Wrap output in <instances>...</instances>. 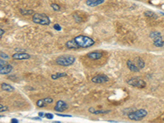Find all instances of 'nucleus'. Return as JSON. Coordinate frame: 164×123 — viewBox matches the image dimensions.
Wrapping results in <instances>:
<instances>
[{"label":"nucleus","instance_id":"nucleus-1","mask_svg":"<svg viewBox=\"0 0 164 123\" xmlns=\"http://www.w3.org/2000/svg\"><path fill=\"white\" fill-rule=\"evenodd\" d=\"M74 39L77 43L79 49H88L92 47L95 43V41L91 37L84 36V35L77 36L75 37Z\"/></svg>","mask_w":164,"mask_h":123},{"label":"nucleus","instance_id":"nucleus-2","mask_svg":"<svg viewBox=\"0 0 164 123\" xmlns=\"http://www.w3.org/2000/svg\"><path fill=\"white\" fill-rule=\"evenodd\" d=\"M75 62V57L73 55H65V56H60L56 58V64L61 66H69L73 65Z\"/></svg>","mask_w":164,"mask_h":123},{"label":"nucleus","instance_id":"nucleus-3","mask_svg":"<svg viewBox=\"0 0 164 123\" xmlns=\"http://www.w3.org/2000/svg\"><path fill=\"white\" fill-rule=\"evenodd\" d=\"M148 115V112L145 109H141L138 110H133L127 114V116L131 121H141Z\"/></svg>","mask_w":164,"mask_h":123},{"label":"nucleus","instance_id":"nucleus-4","mask_svg":"<svg viewBox=\"0 0 164 123\" xmlns=\"http://www.w3.org/2000/svg\"><path fill=\"white\" fill-rule=\"evenodd\" d=\"M32 22L41 26H48L50 24V18L44 13H35L32 16Z\"/></svg>","mask_w":164,"mask_h":123},{"label":"nucleus","instance_id":"nucleus-5","mask_svg":"<svg viewBox=\"0 0 164 123\" xmlns=\"http://www.w3.org/2000/svg\"><path fill=\"white\" fill-rule=\"evenodd\" d=\"M127 84L131 86L136 87L139 89H144L146 86V82L144 80H141L138 77H134V78H131L130 80H127Z\"/></svg>","mask_w":164,"mask_h":123},{"label":"nucleus","instance_id":"nucleus-6","mask_svg":"<svg viewBox=\"0 0 164 123\" xmlns=\"http://www.w3.org/2000/svg\"><path fill=\"white\" fill-rule=\"evenodd\" d=\"M53 103V99L52 97H47V98H44V99H40L36 102V106L38 108H45L46 106L51 104Z\"/></svg>","mask_w":164,"mask_h":123},{"label":"nucleus","instance_id":"nucleus-7","mask_svg":"<svg viewBox=\"0 0 164 123\" xmlns=\"http://www.w3.org/2000/svg\"><path fill=\"white\" fill-rule=\"evenodd\" d=\"M108 80V77L105 75H96L91 78V81L95 84H104Z\"/></svg>","mask_w":164,"mask_h":123},{"label":"nucleus","instance_id":"nucleus-8","mask_svg":"<svg viewBox=\"0 0 164 123\" xmlns=\"http://www.w3.org/2000/svg\"><path fill=\"white\" fill-rule=\"evenodd\" d=\"M68 109V105L65 101L63 100H58L56 103V105L54 107V110L57 112H62L65 110H67Z\"/></svg>","mask_w":164,"mask_h":123},{"label":"nucleus","instance_id":"nucleus-9","mask_svg":"<svg viewBox=\"0 0 164 123\" xmlns=\"http://www.w3.org/2000/svg\"><path fill=\"white\" fill-rule=\"evenodd\" d=\"M12 66L6 63V64H0V75H8L12 71Z\"/></svg>","mask_w":164,"mask_h":123},{"label":"nucleus","instance_id":"nucleus-10","mask_svg":"<svg viewBox=\"0 0 164 123\" xmlns=\"http://www.w3.org/2000/svg\"><path fill=\"white\" fill-rule=\"evenodd\" d=\"M12 58L14 60H27L30 58V55L26 53H16L12 55Z\"/></svg>","mask_w":164,"mask_h":123},{"label":"nucleus","instance_id":"nucleus-11","mask_svg":"<svg viewBox=\"0 0 164 123\" xmlns=\"http://www.w3.org/2000/svg\"><path fill=\"white\" fill-rule=\"evenodd\" d=\"M65 46H66L67 49H70V50H77V49H79V47H78L76 42L75 41L74 39L68 40L67 43H65Z\"/></svg>","mask_w":164,"mask_h":123},{"label":"nucleus","instance_id":"nucleus-12","mask_svg":"<svg viewBox=\"0 0 164 123\" xmlns=\"http://www.w3.org/2000/svg\"><path fill=\"white\" fill-rule=\"evenodd\" d=\"M87 57L91 60H98L103 57V53L100 52H90L87 54Z\"/></svg>","mask_w":164,"mask_h":123},{"label":"nucleus","instance_id":"nucleus-13","mask_svg":"<svg viewBox=\"0 0 164 123\" xmlns=\"http://www.w3.org/2000/svg\"><path fill=\"white\" fill-rule=\"evenodd\" d=\"M127 66L128 67V69L133 72H140V69L139 67L136 66V64L134 63V62H132L131 60H128L127 62Z\"/></svg>","mask_w":164,"mask_h":123},{"label":"nucleus","instance_id":"nucleus-14","mask_svg":"<svg viewBox=\"0 0 164 123\" xmlns=\"http://www.w3.org/2000/svg\"><path fill=\"white\" fill-rule=\"evenodd\" d=\"M104 1L105 0H86L85 3L89 7H94L100 5V4H102V3H104Z\"/></svg>","mask_w":164,"mask_h":123},{"label":"nucleus","instance_id":"nucleus-15","mask_svg":"<svg viewBox=\"0 0 164 123\" xmlns=\"http://www.w3.org/2000/svg\"><path fill=\"white\" fill-rule=\"evenodd\" d=\"M154 39V45L157 48H161L164 45V42L163 40V37L162 36H158L153 39Z\"/></svg>","mask_w":164,"mask_h":123},{"label":"nucleus","instance_id":"nucleus-16","mask_svg":"<svg viewBox=\"0 0 164 123\" xmlns=\"http://www.w3.org/2000/svg\"><path fill=\"white\" fill-rule=\"evenodd\" d=\"M89 112L92 114H107L110 112V110H105V109H95L94 108H90Z\"/></svg>","mask_w":164,"mask_h":123},{"label":"nucleus","instance_id":"nucleus-17","mask_svg":"<svg viewBox=\"0 0 164 123\" xmlns=\"http://www.w3.org/2000/svg\"><path fill=\"white\" fill-rule=\"evenodd\" d=\"M1 88H2V89H3V91H7V92H13V91L15 90V88L12 86L9 85L8 83H5V82L2 83Z\"/></svg>","mask_w":164,"mask_h":123},{"label":"nucleus","instance_id":"nucleus-18","mask_svg":"<svg viewBox=\"0 0 164 123\" xmlns=\"http://www.w3.org/2000/svg\"><path fill=\"white\" fill-rule=\"evenodd\" d=\"M134 63H135L136 66L139 67V69H140V70H141V69H143V68L145 66V62H144V61L141 58H140V57H138V58H135V60H134Z\"/></svg>","mask_w":164,"mask_h":123},{"label":"nucleus","instance_id":"nucleus-19","mask_svg":"<svg viewBox=\"0 0 164 123\" xmlns=\"http://www.w3.org/2000/svg\"><path fill=\"white\" fill-rule=\"evenodd\" d=\"M67 74L65 72H57L55 74H52L51 75V78L52 80H58L59 78H62V77H65L67 76Z\"/></svg>","mask_w":164,"mask_h":123},{"label":"nucleus","instance_id":"nucleus-20","mask_svg":"<svg viewBox=\"0 0 164 123\" xmlns=\"http://www.w3.org/2000/svg\"><path fill=\"white\" fill-rule=\"evenodd\" d=\"M20 12H21V14L23 15V16H30V15H34L35 14V12L33 11V10H31V9H27V10H26V9H21L20 10Z\"/></svg>","mask_w":164,"mask_h":123},{"label":"nucleus","instance_id":"nucleus-21","mask_svg":"<svg viewBox=\"0 0 164 123\" xmlns=\"http://www.w3.org/2000/svg\"><path fill=\"white\" fill-rule=\"evenodd\" d=\"M144 16H148V17H150V18H153V19L157 18V16L154 12H153L152 11H145L144 12Z\"/></svg>","mask_w":164,"mask_h":123},{"label":"nucleus","instance_id":"nucleus-22","mask_svg":"<svg viewBox=\"0 0 164 123\" xmlns=\"http://www.w3.org/2000/svg\"><path fill=\"white\" fill-rule=\"evenodd\" d=\"M50 7H52V9L53 11H55V12H59L60 10H61V7L58 4H57V3H51L50 4Z\"/></svg>","mask_w":164,"mask_h":123},{"label":"nucleus","instance_id":"nucleus-23","mask_svg":"<svg viewBox=\"0 0 164 123\" xmlns=\"http://www.w3.org/2000/svg\"><path fill=\"white\" fill-rule=\"evenodd\" d=\"M158 36H161V33H160V32H158V31H153V32L150 33L149 37H150L151 39H154V38Z\"/></svg>","mask_w":164,"mask_h":123},{"label":"nucleus","instance_id":"nucleus-24","mask_svg":"<svg viewBox=\"0 0 164 123\" xmlns=\"http://www.w3.org/2000/svg\"><path fill=\"white\" fill-rule=\"evenodd\" d=\"M0 58H3V59H4V60H8V59L10 58V57L8 56L7 53H3V52L0 51Z\"/></svg>","mask_w":164,"mask_h":123},{"label":"nucleus","instance_id":"nucleus-25","mask_svg":"<svg viewBox=\"0 0 164 123\" xmlns=\"http://www.w3.org/2000/svg\"><path fill=\"white\" fill-rule=\"evenodd\" d=\"M8 110V106L3 105V104H0V112H7Z\"/></svg>","mask_w":164,"mask_h":123},{"label":"nucleus","instance_id":"nucleus-26","mask_svg":"<svg viewBox=\"0 0 164 123\" xmlns=\"http://www.w3.org/2000/svg\"><path fill=\"white\" fill-rule=\"evenodd\" d=\"M53 28H54V30H56L57 31H60L62 30V27H61V26H60L59 24H54L53 25Z\"/></svg>","mask_w":164,"mask_h":123},{"label":"nucleus","instance_id":"nucleus-27","mask_svg":"<svg viewBox=\"0 0 164 123\" xmlns=\"http://www.w3.org/2000/svg\"><path fill=\"white\" fill-rule=\"evenodd\" d=\"M45 117H46L47 119L52 120V118L54 117V116H53V114H52V113H45Z\"/></svg>","mask_w":164,"mask_h":123},{"label":"nucleus","instance_id":"nucleus-28","mask_svg":"<svg viewBox=\"0 0 164 123\" xmlns=\"http://www.w3.org/2000/svg\"><path fill=\"white\" fill-rule=\"evenodd\" d=\"M56 116H63V117H70V116H72L71 115H68V114H63V113H59V112H57L56 113Z\"/></svg>","mask_w":164,"mask_h":123},{"label":"nucleus","instance_id":"nucleus-29","mask_svg":"<svg viewBox=\"0 0 164 123\" xmlns=\"http://www.w3.org/2000/svg\"><path fill=\"white\" fill-rule=\"evenodd\" d=\"M38 116H40L41 118H42V117H45V113L43 112H38Z\"/></svg>","mask_w":164,"mask_h":123},{"label":"nucleus","instance_id":"nucleus-30","mask_svg":"<svg viewBox=\"0 0 164 123\" xmlns=\"http://www.w3.org/2000/svg\"><path fill=\"white\" fill-rule=\"evenodd\" d=\"M4 33H5V31H4L3 29H1V28H0V38L4 35Z\"/></svg>","mask_w":164,"mask_h":123},{"label":"nucleus","instance_id":"nucleus-31","mask_svg":"<svg viewBox=\"0 0 164 123\" xmlns=\"http://www.w3.org/2000/svg\"><path fill=\"white\" fill-rule=\"evenodd\" d=\"M6 63H8V62H5V61H4V59L0 58V64H6Z\"/></svg>","mask_w":164,"mask_h":123},{"label":"nucleus","instance_id":"nucleus-32","mask_svg":"<svg viewBox=\"0 0 164 123\" xmlns=\"http://www.w3.org/2000/svg\"><path fill=\"white\" fill-rule=\"evenodd\" d=\"M11 122L17 123V122H19V121H18L17 119H16V118H12V119L11 120Z\"/></svg>","mask_w":164,"mask_h":123},{"label":"nucleus","instance_id":"nucleus-33","mask_svg":"<svg viewBox=\"0 0 164 123\" xmlns=\"http://www.w3.org/2000/svg\"><path fill=\"white\" fill-rule=\"evenodd\" d=\"M32 119H33V120H36V121H40V120H41V117H40V116H39V117H33Z\"/></svg>","mask_w":164,"mask_h":123},{"label":"nucleus","instance_id":"nucleus-34","mask_svg":"<svg viewBox=\"0 0 164 123\" xmlns=\"http://www.w3.org/2000/svg\"><path fill=\"white\" fill-rule=\"evenodd\" d=\"M161 14H162V15H164V12H161Z\"/></svg>","mask_w":164,"mask_h":123},{"label":"nucleus","instance_id":"nucleus-35","mask_svg":"<svg viewBox=\"0 0 164 123\" xmlns=\"http://www.w3.org/2000/svg\"><path fill=\"white\" fill-rule=\"evenodd\" d=\"M3 116H2V115H0V117H3Z\"/></svg>","mask_w":164,"mask_h":123},{"label":"nucleus","instance_id":"nucleus-36","mask_svg":"<svg viewBox=\"0 0 164 123\" xmlns=\"http://www.w3.org/2000/svg\"><path fill=\"white\" fill-rule=\"evenodd\" d=\"M163 120H164V119H163Z\"/></svg>","mask_w":164,"mask_h":123}]
</instances>
